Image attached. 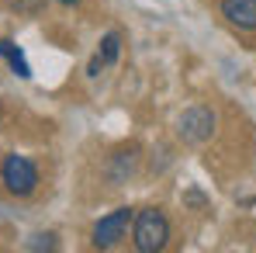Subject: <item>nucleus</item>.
Segmentation results:
<instances>
[{"label":"nucleus","instance_id":"f257e3e1","mask_svg":"<svg viewBox=\"0 0 256 253\" xmlns=\"http://www.w3.org/2000/svg\"><path fill=\"white\" fill-rule=\"evenodd\" d=\"M173 225L166 218V211L149 205V208H138L132 218V246L138 253H163L170 246Z\"/></svg>","mask_w":256,"mask_h":253},{"label":"nucleus","instance_id":"f03ea898","mask_svg":"<svg viewBox=\"0 0 256 253\" xmlns=\"http://www.w3.org/2000/svg\"><path fill=\"white\" fill-rule=\"evenodd\" d=\"M38 167H35V160H28V156H21V153H7L4 160H0V184H4V191L7 194H14V198H32L35 191H38Z\"/></svg>","mask_w":256,"mask_h":253},{"label":"nucleus","instance_id":"7ed1b4c3","mask_svg":"<svg viewBox=\"0 0 256 253\" xmlns=\"http://www.w3.org/2000/svg\"><path fill=\"white\" fill-rule=\"evenodd\" d=\"M214 128H218L214 108H208V104H190L176 118V139L187 142V146H204L214 135Z\"/></svg>","mask_w":256,"mask_h":253},{"label":"nucleus","instance_id":"20e7f679","mask_svg":"<svg viewBox=\"0 0 256 253\" xmlns=\"http://www.w3.org/2000/svg\"><path fill=\"white\" fill-rule=\"evenodd\" d=\"M132 218H135V208H128V205L100 215L94 222V229H90V246L94 250H114V246H122L128 229H132Z\"/></svg>","mask_w":256,"mask_h":253},{"label":"nucleus","instance_id":"39448f33","mask_svg":"<svg viewBox=\"0 0 256 253\" xmlns=\"http://www.w3.org/2000/svg\"><path fill=\"white\" fill-rule=\"evenodd\" d=\"M138 163H142V149H138L135 142H128V146H122V149H114V153L108 156V180H111L114 187L128 184V180L138 173Z\"/></svg>","mask_w":256,"mask_h":253},{"label":"nucleus","instance_id":"423d86ee","mask_svg":"<svg viewBox=\"0 0 256 253\" xmlns=\"http://www.w3.org/2000/svg\"><path fill=\"white\" fill-rule=\"evenodd\" d=\"M222 18L239 32H256V0H222Z\"/></svg>","mask_w":256,"mask_h":253},{"label":"nucleus","instance_id":"0eeeda50","mask_svg":"<svg viewBox=\"0 0 256 253\" xmlns=\"http://www.w3.org/2000/svg\"><path fill=\"white\" fill-rule=\"evenodd\" d=\"M0 56H4V63L10 66V73H14V77L32 80V63H28L24 49H21V45H14V39H0Z\"/></svg>","mask_w":256,"mask_h":253},{"label":"nucleus","instance_id":"6e6552de","mask_svg":"<svg viewBox=\"0 0 256 253\" xmlns=\"http://www.w3.org/2000/svg\"><path fill=\"white\" fill-rule=\"evenodd\" d=\"M97 56L104 59V66H114V63L122 59V32H108V35H100V42H97Z\"/></svg>","mask_w":256,"mask_h":253},{"label":"nucleus","instance_id":"1a4fd4ad","mask_svg":"<svg viewBox=\"0 0 256 253\" xmlns=\"http://www.w3.org/2000/svg\"><path fill=\"white\" fill-rule=\"evenodd\" d=\"M24 250H59V236L56 232H35V236H28Z\"/></svg>","mask_w":256,"mask_h":253},{"label":"nucleus","instance_id":"9d476101","mask_svg":"<svg viewBox=\"0 0 256 253\" xmlns=\"http://www.w3.org/2000/svg\"><path fill=\"white\" fill-rule=\"evenodd\" d=\"M14 11H21V14H38L45 7V0H7Z\"/></svg>","mask_w":256,"mask_h":253},{"label":"nucleus","instance_id":"9b49d317","mask_svg":"<svg viewBox=\"0 0 256 253\" xmlns=\"http://www.w3.org/2000/svg\"><path fill=\"white\" fill-rule=\"evenodd\" d=\"M56 4H62V7H80L84 0H56Z\"/></svg>","mask_w":256,"mask_h":253}]
</instances>
